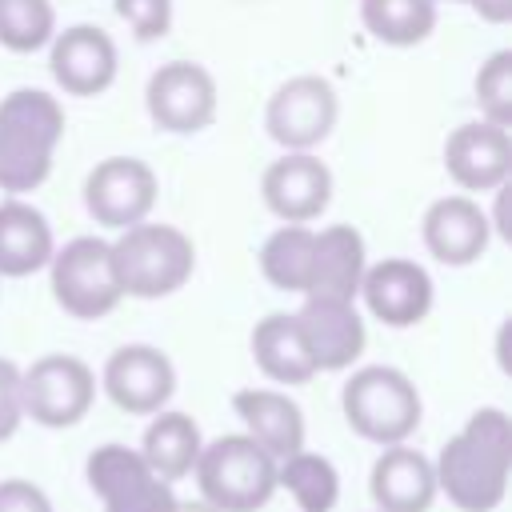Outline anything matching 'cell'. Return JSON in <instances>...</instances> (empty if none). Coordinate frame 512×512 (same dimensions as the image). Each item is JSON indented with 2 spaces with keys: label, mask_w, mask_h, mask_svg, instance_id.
<instances>
[{
  "label": "cell",
  "mask_w": 512,
  "mask_h": 512,
  "mask_svg": "<svg viewBox=\"0 0 512 512\" xmlns=\"http://www.w3.org/2000/svg\"><path fill=\"white\" fill-rule=\"evenodd\" d=\"M436 492H444L460 512H492L512 476V420L500 408H480L468 424L440 448Z\"/></svg>",
  "instance_id": "1"
},
{
  "label": "cell",
  "mask_w": 512,
  "mask_h": 512,
  "mask_svg": "<svg viewBox=\"0 0 512 512\" xmlns=\"http://www.w3.org/2000/svg\"><path fill=\"white\" fill-rule=\"evenodd\" d=\"M64 140V108L40 88H16L0 100V188L32 192L48 180L56 144Z\"/></svg>",
  "instance_id": "2"
},
{
  "label": "cell",
  "mask_w": 512,
  "mask_h": 512,
  "mask_svg": "<svg viewBox=\"0 0 512 512\" xmlns=\"http://www.w3.org/2000/svg\"><path fill=\"white\" fill-rule=\"evenodd\" d=\"M112 272L120 284V296L136 300H160L188 284L196 268V248L176 224H132L112 244Z\"/></svg>",
  "instance_id": "3"
},
{
  "label": "cell",
  "mask_w": 512,
  "mask_h": 512,
  "mask_svg": "<svg viewBox=\"0 0 512 512\" xmlns=\"http://www.w3.org/2000/svg\"><path fill=\"white\" fill-rule=\"evenodd\" d=\"M204 504L220 512H256L276 492V460L252 436H220L196 456Z\"/></svg>",
  "instance_id": "4"
},
{
  "label": "cell",
  "mask_w": 512,
  "mask_h": 512,
  "mask_svg": "<svg viewBox=\"0 0 512 512\" xmlns=\"http://www.w3.org/2000/svg\"><path fill=\"white\" fill-rule=\"evenodd\" d=\"M344 400V420L352 432H360L372 444H404L416 424H420V392L416 384L388 364H372L352 372V380L340 392Z\"/></svg>",
  "instance_id": "5"
},
{
  "label": "cell",
  "mask_w": 512,
  "mask_h": 512,
  "mask_svg": "<svg viewBox=\"0 0 512 512\" xmlns=\"http://www.w3.org/2000/svg\"><path fill=\"white\" fill-rule=\"evenodd\" d=\"M52 296L56 304L76 320H100L108 316L124 296L112 272L108 240L100 236H76L64 248L52 252Z\"/></svg>",
  "instance_id": "6"
},
{
  "label": "cell",
  "mask_w": 512,
  "mask_h": 512,
  "mask_svg": "<svg viewBox=\"0 0 512 512\" xmlns=\"http://www.w3.org/2000/svg\"><path fill=\"white\" fill-rule=\"evenodd\" d=\"M96 400V376L80 356H40L20 372V408L44 428H72L88 416Z\"/></svg>",
  "instance_id": "7"
},
{
  "label": "cell",
  "mask_w": 512,
  "mask_h": 512,
  "mask_svg": "<svg viewBox=\"0 0 512 512\" xmlns=\"http://www.w3.org/2000/svg\"><path fill=\"white\" fill-rule=\"evenodd\" d=\"M336 116H340V100L332 80L292 76L268 96L264 128L284 152H312L336 128Z\"/></svg>",
  "instance_id": "8"
},
{
  "label": "cell",
  "mask_w": 512,
  "mask_h": 512,
  "mask_svg": "<svg viewBox=\"0 0 512 512\" xmlns=\"http://www.w3.org/2000/svg\"><path fill=\"white\" fill-rule=\"evenodd\" d=\"M144 104L156 128L192 136L216 120V80L196 60H168L148 76Z\"/></svg>",
  "instance_id": "9"
},
{
  "label": "cell",
  "mask_w": 512,
  "mask_h": 512,
  "mask_svg": "<svg viewBox=\"0 0 512 512\" xmlns=\"http://www.w3.org/2000/svg\"><path fill=\"white\" fill-rule=\"evenodd\" d=\"M88 484L104 500V512H176L180 504L172 484L124 444H104L88 456Z\"/></svg>",
  "instance_id": "10"
},
{
  "label": "cell",
  "mask_w": 512,
  "mask_h": 512,
  "mask_svg": "<svg viewBox=\"0 0 512 512\" xmlns=\"http://www.w3.org/2000/svg\"><path fill=\"white\" fill-rule=\"evenodd\" d=\"M156 172L136 156H108L84 180V208L104 228H132L156 208Z\"/></svg>",
  "instance_id": "11"
},
{
  "label": "cell",
  "mask_w": 512,
  "mask_h": 512,
  "mask_svg": "<svg viewBox=\"0 0 512 512\" xmlns=\"http://www.w3.org/2000/svg\"><path fill=\"white\" fill-rule=\"evenodd\" d=\"M104 392L128 416H156L176 392V368L152 344H124L104 364Z\"/></svg>",
  "instance_id": "12"
},
{
  "label": "cell",
  "mask_w": 512,
  "mask_h": 512,
  "mask_svg": "<svg viewBox=\"0 0 512 512\" xmlns=\"http://www.w3.org/2000/svg\"><path fill=\"white\" fill-rule=\"evenodd\" d=\"M364 308L388 324V328H412L432 308V276L424 264L404 256H384L380 264H368L360 276Z\"/></svg>",
  "instance_id": "13"
},
{
  "label": "cell",
  "mask_w": 512,
  "mask_h": 512,
  "mask_svg": "<svg viewBox=\"0 0 512 512\" xmlns=\"http://www.w3.org/2000/svg\"><path fill=\"white\" fill-rule=\"evenodd\" d=\"M300 328V340L316 364V372H340L352 368L364 352V320L356 312V300H328V296H304L300 312L292 316Z\"/></svg>",
  "instance_id": "14"
},
{
  "label": "cell",
  "mask_w": 512,
  "mask_h": 512,
  "mask_svg": "<svg viewBox=\"0 0 512 512\" xmlns=\"http://www.w3.org/2000/svg\"><path fill=\"white\" fill-rule=\"evenodd\" d=\"M260 196L284 224H312L332 200V172L312 152H284L264 168Z\"/></svg>",
  "instance_id": "15"
},
{
  "label": "cell",
  "mask_w": 512,
  "mask_h": 512,
  "mask_svg": "<svg viewBox=\"0 0 512 512\" xmlns=\"http://www.w3.org/2000/svg\"><path fill=\"white\" fill-rule=\"evenodd\" d=\"M48 44H52V52H48L52 80L68 96H100V92L112 88L120 56H116V44L104 28L72 24L64 32H56Z\"/></svg>",
  "instance_id": "16"
},
{
  "label": "cell",
  "mask_w": 512,
  "mask_h": 512,
  "mask_svg": "<svg viewBox=\"0 0 512 512\" xmlns=\"http://www.w3.org/2000/svg\"><path fill=\"white\" fill-rule=\"evenodd\" d=\"M444 168L464 192H496L512 176V136L488 120H472L448 132Z\"/></svg>",
  "instance_id": "17"
},
{
  "label": "cell",
  "mask_w": 512,
  "mask_h": 512,
  "mask_svg": "<svg viewBox=\"0 0 512 512\" xmlns=\"http://www.w3.org/2000/svg\"><path fill=\"white\" fill-rule=\"evenodd\" d=\"M420 232H424V248L440 264L464 268L488 252L492 220L472 196H440L436 204H428Z\"/></svg>",
  "instance_id": "18"
},
{
  "label": "cell",
  "mask_w": 512,
  "mask_h": 512,
  "mask_svg": "<svg viewBox=\"0 0 512 512\" xmlns=\"http://www.w3.org/2000/svg\"><path fill=\"white\" fill-rule=\"evenodd\" d=\"M368 488L380 512H428L436 500V468L424 452L388 444L372 464Z\"/></svg>",
  "instance_id": "19"
},
{
  "label": "cell",
  "mask_w": 512,
  "mask_h": 512,
  "mask_svg": "<svg viewBox=\"0 0 512 512\" xmlns=\"http://www.w3.org/2000/svg\"><path fill=\"white\" fill-rule=\"evenodd\" d=\"M368 268L364 236L352 224H328L316 232L312 244V272L304 296H328V300H356L360 276Z\"/></svg>",
  "instance_id": "20"
},
{
  "label": "cell",
  "mask_w": 512,
  "mask_h": 512,
  "mask_svg": "<svg viewBox=\"0 0 512 512\" xmlns=\"http://www.w3.org/2000/svg\"><path fill=\"white\" fill-rule=\"evenodd\" d=\"M236 416L244 420V436H252L272 460H284L304 448V416L300 408L272 388H240L232 396Z\"/></svg>",
  "instance_id": "21"
},
{
  "label": "cell",
  "mask_w": 512,
  "mask_h": 512,
  "mask_svg": "<svg viewBox=\"0 0 512 512\" xmlns=\"http://www.w3.org/2000/svg\"><path fill=\"white\" fill-rule=\"evenodd\" d=\"M56 252L52 228L40 208L28 200H4L0 204V276H32L48 268Z\"/></svg>",
  "instance_id": "22"
},
{
  "label": "cell",
  "mask_w": 512,
  "mask_h": 512,
  "mask_svg": "<svg viewBox=\"0 0 512 512\" xmlns=\"http://www.w3.org/2000/svg\"><path fill=\"white\" fill-rule=\"evenodd\" d=\"M252 360L256 368L276 384H308L316 376V364L300 340V328L292 316L272 312L256 320L252 328Z\"/></svg>",
  "instance_id": "23"
},
{
  "label": "cell",
  "mask_w": 512,
  "mask_h": 512,
  "mask_svg": "<svg viewBox=\"0 0 512 512\" xmlns=\"http://www.w3.org/2000/svg\"><path fill=\"white\" fill-rule=\"evenodd\" d=\"M144 464L160 476V480H184L196 468L200 456V428L192 416L184 412H160L148 428H144V444H140Z\"/></svg>",
  "instance_id": "24"
},
{
  "label": "cell",
  "mask_w": 512,
  "mask_h": 512,
  "mask_svg": "<svg viewBox=\"0 0 512 512\" xmlns=\"http://www.w3.org/2000/svg\"><path fill=\"white\" fill-rule=\"evenodd\" d=\"M312 244L316 228L308 224H284L276 228L264 248H260V272L272 288L280 292H308V272H312Z\"/></svg>",
  "instance_id": "25"
},
{
  "label": "cell",
  "mask_w": 512,
  "mask_h": 512,
  "mask_svg": "<svg viewBox=\"0 0 512 512\" xmlns=\"http://www.w3.org/2000/svg\"><path fill=\"white\" fill-rule=\"evenodd\" d=\"M364 28L392 48H412L436 28V0H360Z\"/></svg>",
  "instance_id": "26"
},
{
  "label": "cell",
  "mask_w": 512,
  "mask_h": 512,
  "mask_svg": "<svg viewBox=\"0 0 512 512\" xmlns=\"http://www.w3.org/2000/svg\"><path fill=\"white\" fill-rule=\"evenodd\" d=\"M276 484H284L292 492L300 512H332V504L340 496V476H336L332 460L304 452V448L276 460Z\"/></svg>",
  "instance_id": "27"
},
{
  "label": "cell",
  "mask_w": 512,
  "mask_h": 512,
  "mask_svg": "<svg viewBox=\"0 0 512 512\" xmlns=\"http://www.w3.org/2000/svg\"><path fill=\"white\" fill-rule=\"evenodd\" d=\"M56 36L52 0H0V44L8 52H36Z\"/></svg>",
  "instance_id": "28"
},
{
  "label": "cell",
  "mask_w": 512,
  "mask_h": 512,
  "mask_svg": "<svg viewBox=\"0 0 512 512\" xmlns=\"http://www.w3.org/2000/svg\"><path fill=\"white\" fill-rule=\"evenodd\" d=\"M472 88H476L480 116H484L488 124H496V128H512V52H508V48L492 52V56L480 64Z\"/></svg>",
  "instance_id": "29"
},
{
  "label": "cell",
  "mask_w": 512,
  "mask_h": 512,
  "mask_svg": "<svg viewBox=\"0 0 512 512\" xmlns=\"http://www.w3.org/2000/svg\"><path fill=\"white\" fill-rule=\"evenodd\" d=\"M112 8L136 40H160L172 28V0H112Z\"/></svg>",
  "instance_id": "30"
},
{
  "label": "cell",
  "mask_w": 512,
  "mask_h": 512,
  "mask_svg": "<svg viewBox=\"0 0 512 512\" xmlns=\"http://www.w3.org/2000/svg\"><path fill=\"white\" fill-rule=\"evenodd\" d=\"M24 408H20V368L0 356V444L20 428Z\"/></svg>",
  "instance_id": "31"
},
{
  "label": "cell",
  "mask_w": 512,
  "mask_h": 512,
  "mask_svg": "<svg viewBox=\"0 0 512 512\" xmlns=\"http://www.w3.org/2000/svg\"><path fill=\"white\" fill-rule=\"evenodd\" d=\"M0 512H52V504L32 480H0Z\"/></svg>",
  "instance_id": "32"
},
{
  "label": "cell",
  "mask_w": 512,
  "mask_h": 512,
  "mask_svg": "<svg viewBox=\"0 0 512 512\" xmlns=\"http://www.w3.org/2000/svg\"><path fill=\"white\" fill-rule=\"evenodd\" d=\"M464 4L488 24H508L512 20V0H464Z\"/></svg>",
  "instance_id": "33"
},
{
  "label": "cell",
  "mask_w": 512,
  "mask_h": 512,
  "mask_svg": "<svg viewBox=\"0 0 512 512\" xmlns=\"http://www.w3.org/2000/svg\"><path fill=\"white\" fill-rule=\"evenodd\" d=\"M176 512H220V508H212V504L196 500V504H176Z\"/></svg>",
  "instance_id": "34"
},
{
  "label": "cell",
  "mask_w": 512,
  "mask_h": 512,
  "mask_svg": "<svg viewBox=\"0 0 512 512\" xmlns=\"http://www.w3.org/2000/svg\"><path fill=\"white\" fill-rule=\"evenodd\" d=\"M436 4H440V0H436ZM452 4H456V0H452ZM460 4H464V0H460Z\"/></svg>",
  "instance_id": "35"
}]
</instances>
